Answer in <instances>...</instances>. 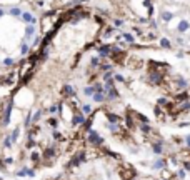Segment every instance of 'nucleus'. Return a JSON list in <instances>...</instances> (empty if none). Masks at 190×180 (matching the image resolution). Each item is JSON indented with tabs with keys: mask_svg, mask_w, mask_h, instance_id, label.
Returning a JSON list of instances; mask_svg holds the SVG:
<instances>
[{
	"mask_svg": "<svg viewBox=\"0 0 190 180\" xmlns=\"http://www.w3.org/2000/svg\"><path fill=\"white\" fill-rule=\"evenodd\" d=\"M22 20H25V22H30V23H33V22H35V19L32 17V13H29V12L22 13Z\"/></svg>",
	"mask_w": 190,
	"mask_h": 180,
	"instance_id": "f257e3e1",
	"label": "nucleus"
},
{
	"mask_svg": "<svg viewBox=\"0 0 190 180\" xmlns=\"http://www.w3.org/2000/svg\"><path fill=\"white\" fill-rule=\"evenodd\" d=\"M32 35H33V27H29L25 30V37H32Z\"/></svg>",
	"mask_w": 190,
	"mask_h": 180,
	"instance_id": "f03ea898",
	"label": "nucleus"
},
{
	"mask_svg": "<svg viewBox=\"0 0 190 180\" xmlns=\"http://www.w3.org/2000/svg\"><path fill=\"white\" fill-rule=\"evenodd\" d=\"M10 13H12V15H20L22 12H20V9H17V7H15V9H12V10H10Z\"/></svg>",
	"mask_w": 190,
	"mask_h": 180,
	"instance_id": "7ed1b4c3",
	"label": "nucleus"
},
{
	"mask_svg": "<svg viewBox=\"0 0 190 180\" xmlns=\"http://www.w3.org/2000/svg\"><path fill=\"white\" fill-rule=\"evenodd\" d=\"M27 52H29V45H23V47H22V54H27Z\"/></svg>",
	"mask_w": 190,
	"mask_h": 180,
	"instance_id": "20e7f679",
	"label": "nucleus"
},
{
	"mask_svg": "<svg viewBox=\"0 0 190 180\" xmlns=\"http://www.w3.org/2000/svg\"><path fill=\"white\" fill-rule=\"evenodd\" d=\"M12 63H13L12 58H5V65H12Z\"/></svg>",
	"mask_w": 190,
	"mask_h": 180,
	"instance_id": "39448f33",
	"label": "nucleus"
},
{
	"mask_svg": "<svg viewBox=\"0 0 190 180\" xmlns=\"http://www.w3.org/2000/svg\"><path fill=\"white\" fill-rule=\"evenodd\" d=\"M162 45H165V47H168V40H165V38H164V40H162Z\"/></svg>",
	"mask_w": 190,
	"mask_h": 180,
	"instance_id": "423d86ee",
	"label": "nucleus"
},
{
	"mask_svg": "<svg viewBox=\"0 0 190 180\" xmlns=\"http://www.w3.org/2000/svg\"><path fill=\"white\" fill-rule=\"evenodd\" d=\"M2 15H3V12H2V10H0V17H2Z\"/></svg>",
	"mask_w": 190,
	"mask_h": 180,
	"instance_id": "0eeeda50",
	"label": "nucleus"
}]
</instances>
